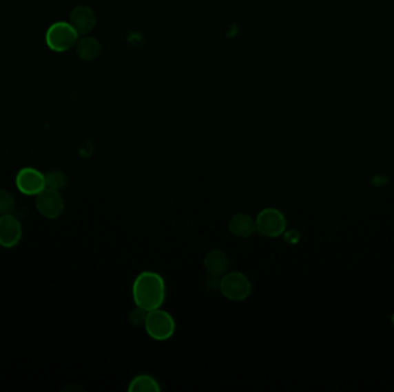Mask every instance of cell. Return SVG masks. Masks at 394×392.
Segmentation results:
<instances>
[{
    "mask_svg": "<svg viewBox=\"0 0 394 392\" xmlns=\"http://www.w3.org/2000/svg\"><path fill=\"white\" fill-rule=\"evenodd\" d=\"M160 390L162 388L158 382L156 381V378L145 374L135 376L130 381L129 386H128V391L130 392H154L160 391Z\"/></svg>",
    "mask_w": 394,
    "mask_h": 392,
    "instance_id": "4fadbf2b",
    "label": "cell"
},
{
    "mask_svg": "<svg viewBox=\"0 0 394 392\" xmlns=\"http://www.w3.org/2000/svg\"><path fill=\"white\" fill-rule=\"evenodd\" d=\"M166 285L159 274L142 272L133 283V299L138 307L145 311L160 308L165 301Z\"/></svg>",
    "mask_w": 394,
    "mask_h": 392,
    "instance_id": "6da1fadb",
    "label": "cell"
},
{
    "mask_svg": "<svg viewBox=\"0 0 394 392\" xmlns=\"http://www.w3.org/2000/svg\"><path fill=\"white\" fill-rule=\"evenodd\" d=\"M282 235H284L285 242L289 243V244H296L300 239V234L296 230H289Z\"/></svg>",
    "mask_w": 394,
    "mask_h": 392,
    "instance_id": "e0dca14e",
    "label": "cell"
},
{
    "mask_svg": "<svg viewBox=\"0 0 394 392\" xmlns=\"http://www.w3.org/2000/svg\"><path fill=\"white\" fill-rule=\"evenodd\" d=\"M15 184L23 195L37 196L46 188L45 175L32 167L22 168L17 175Z\"/></svg>",
    "mask_w": 394,
    "mask_h": 392,
    "instance_id": "52a82bcc",
    "label": "cell"
},
{
    "mask_svg": "<svg viewBox=\"0 0 394 392\" xmlns=\"http://www.w3.org/2000/svg\"><path fill=\"white\" fill-rule=\"evenodd\" d=\"M70 23L73 25V28L76 30L79 36L87 35L89 32H92V29L96 25L95 12L88 6H78L75 8L71 13L70 18Z\"/></svg>",
    "mask_w": 394,
    "mask_h": 392,
    "instance_id": "9c48e42d",
    "label": "cell"
},
{
    "mask_svg": "<svg viewBox=\"0 0 394 392\" xmlns=\"http://www.w3.org/2000/svg\"><path fill=\"white\" fill-rule=\"evenodd\" d=\"M76 53L78 56L85 61H94L98 58L101 54V43L90 36H85L82 39H78L76 43Z\"/></svg>",
    "mask_w": 394,
    "mask_h": 392,
    "instance_id": "7c38bea8",
    "label": "cell"
},
{
    "mask_svg": "<svg viewBox=\"0 0 394 392\" xmlns=\"http://www.w3.org/2000/svg\"><path fill=\"white\" fill-rule=\"evenodd\" d=\"M79 34L70 22H56L50 25L45 35L46 44L54 52H65L74 47Z\"/></svg>",
    "mask_w": 394,
    "mask_h": 392,
    "instance_id": "277c9868",
    "label": "cell"
},
{
    "mask_svg": "<svg viewBox=\"0 0 394 392\" xmlns=\"http://www.w3.org/2000/svg\"><path fill=\"white\" fill-rule=\"evenodd\" d=\"M205 270L214 279H222L229 270V259L224 251L214 249L205 257Z\"/></svg>",
    "mask_w": 394,
    "mask_h": 392,
    "instance_id": "30bf717a",
    "label": "cell"
},
{
    "mask_svg": "<svg viewBox=\"0 0 394 392\" xmlns=\"http://www.w3.org/2000/svg\"><path fill=\"white\" fill-rule=\"evenodd\" d=\"M145 327L149 336L158 342L169 340L176 333V321L173 316L160 308L148 312Z\"/></svg>",
    "mask_w": 394,
    "mask_h": 392,
    "instance_id": "3957f363",
    "label": "cell"
},
{
    "mask_svg": "<svg viewBox=\"0 0 394 392\" xmlns=\"http://www.w3.org/2000/svg\"><path fill=\"white\" fill-rule=\"evenodd\" d=\"M219 290L231 301H243L249 297L253 285L249 277L241 272H227L219 282Z\"/></svg>",
    "mask_w": 394,
    "mask_h": 392,
    "instance_id": "7a4b0ae2",
    "label": "cell"
},
{
    "mask_svg": "<svg viewBox=\"0 0 394 392\" xmlns=\"http://www.w3.org/2000/svg\"><path fill=\"white\" fill-rule=\"evenodd\" d=\"M15 202L11 193L0 189V215L11 214L14 210Z\"/></svg>",
    "mask_w": 394,
    "mask_h": 392,
    "instance_id": "9a60e30c",
    "label": "cell"
},
{
    "mask_svg": "<svg viewBox=\"0 0 394 392\" xmlns=\"http://www.w3.org/2000/svg\"><path fill=\"white\" fill-rule=\"evenodd\" d=\"M229 230L239 239H249L257 231L256 220L249 214L236 213L229 221Z\"/></svg>",
    "mask_w": 394,
    "mask_h": 392,
    "instance_id": "8fae6325",
    "label": "cell"
},
{
    "mask_svg": "<svg viewBox=\"0 0 394 392\" xmlns=\"http://www.w3.org/2000/svg\"><path fill=\"white\" fill-rule=\"evenodd\" d=\"M257 232L268 239H277L285 232L287 221L282 210L275 207H267L260 210L256 219Z\"/></svg>",
    "mask_w": 394,
    "mask_h": 392,
    "instance_id": "5b68a950",
    "label": "cell"
},
{
    "mask_svg": "<svg viewBox=\"0 0 394 392\" xmlns=\"http://www.w3.org/2000/svg\"><path fill=\"white\" fill-rule=\"evenodd\" d=\"M46 188L49 189L58 190L63 189L66 186L68 179L66 175L61 172H51L45 176Z\"/></svg>",
    "mask_w": 394,
    "mask_h": 392,
    "instance_id": "5bb4252c",
    "label": "cell"
},
{
    "mask_svg": "<svg viewBox=\"0 0 394 392\" xmlns=\"http://www.w3.org/2000/svg\"><path fill=\"white\" fill-rule=\"evenodd\" d=\"M36 208L46 219H58L65 208L63 196L58 190L45 188L36 196Z\"/></svg>",
    "mask_w": 394,
    "mask_h": 392,
    "instance_id": "8992f818",
    "label": "cell"
},
{
    "mask_svg": "<svg viewBox=\"0 0 394 392\" xmlns=\"http://www.w3.org/2000/svg\"><path fill=\"white\" fill-rule=\"evenodd\" d=\"M22 237L21 222L18 217L11 214L0 217V246L14 248L18 246Z\"/></svg>",
    "mask_w": 394,
    "mask_h": 392,
    "instance_id": "ba28073f",
    "label": "cell"
},
{
    "mask_svg": "<svg viewBox=\"0 0 394 392\" xmlns=\"http://www.w3.org/2000/svg\"><path fill=\"white\" fill-rule=\"evenodd\" d=\"M147 314H148V311H145L143 308L136 306V308H134L133 311L130 312L129 323H132L133 326H141V325L145 326Z\"/></svg>",
    "mask_w": 394,
    "mask_h": 392,
    "instance_id": "2e32d148",
    "label": "cell"
}]
</instances>
